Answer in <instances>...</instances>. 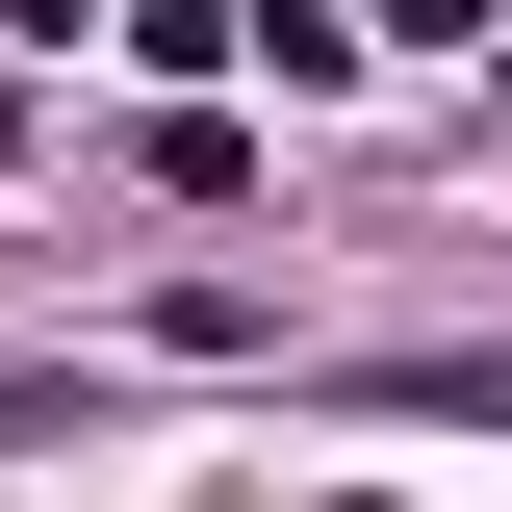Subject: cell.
<instances>
[{
	"mask_svg": "<svg viewBox=\"0 0 512 512\" xmlns=\"http://www.w3.org/2000/svg\"><path fill=\"white\" fill-rule=\"evenodd\" d=\"M231 52H282V77H359V0H231Z\"/></svg>",
	"mask_w": 512,
	"mask_h": 512,
	"instance_id": "1",
	"label": "cell"
},
{
	"mask_svg": "<svg viewBox=\"0 0 512 512\" xmlns=\"http://www.w3.org/2000/svg\"><path fill=\"white\" fill-rule=\"evenodd\" d=\"M359 26H410V52H487V0H359Z\"/></svg>",
	"mask_w": 512,
	"mask_h": 512,
	"instance_id": "2",
	"label": "cell"
},
{
	"mask_svg": "<svg viewBox=\"0 0 512 512\" xmlns=\"http://www.w3.org/2000/svg\"><path fill=\"white\" fill-rule=\"evenodd\" d=\"M333 512H410V487H333Z\"/></svg>",
	"mask_w": 512,
	"mask_h": 512,
	"instance_id": "3",
	"label": "cell"
},
{
	"mask_svg": "<svg viewBox=\"0 0 512 512\" xmlns=\"http://www.w3.org/2000/svg\"><path fill=\"white\" fill-rule=\"evenodd\" d=\"M487 52H512V26H487Z\"/></svg>",
	"mask_w": 512,
	"mask_h": 512,
	"instance_id": "4",
	"label": "cell"
}]
</instances>
